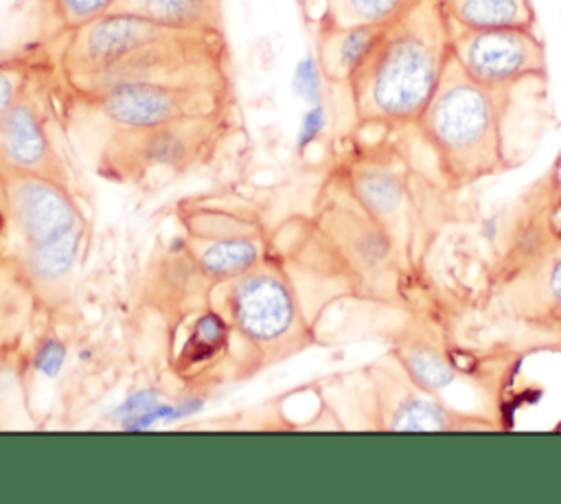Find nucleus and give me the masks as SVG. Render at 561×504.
I'll list each match as a JSON object with an SVG mask.
<instances>
[{
  "mask_svg": "<svg viewBox=\"0 0 561 504\" xmlns=\"http://www.w3.org/2000/svg\"><path fill=\"white\" fill-rule=\"evenodd\" d=\"M355 399L364 429L377 432H480L502 427L489 416L449 405L423 390L388 351L362 368Z\"/></svg>",
  "mask_w": 561,
  "mask_h": 504,
  "instance_id": "nucleus-7",
  "label": "nucleus"
},
{
  "mask_svg": "<svg viewBox=\"0 0 561 504\" xmlns=\"http://www.w3.org/2000/svg\"><path fill=\"white\" fill-rule=\"evenodd\" d=\"M88 232H77L48 243L13 245L9 267L42 307L59 309L70 298Z\"/></svg>",
  "mask_w": 561,
  "mask_h": 504,
  "instance_id": "nucleus-11",
  "label": "nucleus"
},
{
  "mask_svg": "<svg viewBox=\"0 0 561 504\" xmlns=\"http://www.w3.org/2000/svg\"><path fill=\"white\" fill-rule=\"evenodd\" d=\"M454 28L491 31L537 26L530 0H440Z\"/></svg>",
  "mask_w": 561,
  "mask_h": 504,
  "instance_id": "nucleus-17",
  "label": "nucleus"
},
{
  "mask_svg": "<svg viewBox=\"0 0 561 504\" xmlns=\"http://www.w3.org/2000/svg\"><path fill=\"white\" fill-rule=\"evenodd\" d=\"M327 123H329V112H327L324 103L309 105V110L305 112L302 123H300L298 147L305 149V147H309L313 140H318V138L322 136V131L327 129Z\"/></svg>",
  "mask_w": 561,
  "mask_h": 504,
  "instance_id": "nucleus-21",
  "label": "nucleus"
},
{
  "mask_svg": "<svg viewBox=\"0 0 561 504\" xmlns=\"http://www.w3.org/2000/svg\"><path fill=\"white\" fill-rule=\"evenodd\" d=\"M175 219L184 252L213 285L248 272L274 250V230L256 204L230 188L180 199Z\"/></svg>",
  "mask_w": 561,
  "mask_h": 504,
  "instance_id": "nucleus-6",
  "label": "nucleus"
},
{
  "mask_svg": "<svg viewBox=\"0 0 561 504\" xmlns=\"http://www.w3.org/2000/svg\"><path fill=\"white\" fill-rule=\"evenodd\" d=\"M46 53L50 88L68 94L121 83L237 85L224 28H175L105 13L79 28L59 31Z\"/></svg>",
  "mask_w": 561,
  "mask_h": 504,
  "instance_id": "nucleus-2",
  "label": "nucleus"
},
{
  "mask_svg": "<svg viewBox=\"0 0 561 504\" xmlns=\"http://www.w3.org/2000/svg\"><path fill=\"white\" fill-rule=\"evenodd\" d=\"M451 57V24L440 0H416L383 33L348 83L355 129L364 134L414 127Z\"/></svg>",
  "mask_w": 561,
  "mask_h": 504,
  "instance_id": "nucleus-3",
  "label": "nucleus"
},
{
  "mask_svg": "<svg viewBox=\"0 0 561 504\" xmlns=\"http://www.w3.org/2000/svg\"><path fill=\"white\" fill-rule=\"evenodd\" d=\"M327 83L329 81L320 68L316 53H309L305 59L298 61V66L294 70V90L302 101H307L309 105L322 103Z\"/></svg>",
  "mask_w": 561,
  "mask_h": 504,
  "instance_id": "nucleus-20",
  "label": "nucleus"
},
{
  "mask_svg": "<svg viewBox=\"0 0 561 504\" xmlns=\"http://www.w3.org/2000/svg\"><path fill=\"white\" fill-rule=\"evenodd\" d=\"M548 171H550L552 180L557 182V186L561 188V149H559V153H557V158H554V162H552V167Z\"/></svg>",
  "mask_w": 561,
  "mask_h": 504,
  "instance_id": "nucleus-22",
  "label": "nucleus"
},
{
  "mask_svg": "<svg viewBox=\"0 0 561 504\" xmlns=\"http://www.w3.org/2000/svg\"><path fill=\"white\" fill-rule=\"evenodd\" d=\"M35 83L0 118V169L70 184L68 167L48 127V116L35 99Z\"/></svg>",
  "mask_w": 561,
  "mask_h": 504,
  "instance_id": "nucleus-10",
  "label": "nucleus"
},
{
  "mask_svg": "<svg viewBox=\"0 0 561 504\" xmlns=\"http://www.w3.org/2000/svg\"><path fill=\"white\" fill-rule=\"evenodd\" d=\"M116 0H44L50 18L59 31L79 28L105 13L114 7Z\"/></svg>",
  "mask_w": 561,
  "mask_h": 504,
  "instance_id": "nucleus-19",
  "label": "nucleus"
},
{
  "mask_svg": "<svg viewBox=\"0 0 561 504\" xmlns=\"http://www.w3.org/2000/svg\"><path fill=\"white\" fill-rule=\"evenodd\" d=\"M0 217L9 232V248L48 243L90 230L70 184L4 169H0Z\"/></svg>",
  "mask_w": 561,
  "mask_h": 504,
  "instance_id": "nucleus-8",
  "label": "nucleus"
},
{
  "mask_svg": "<svg viewBox=\"0 0 561 504\" xmlns=\"http://www.w3.org/2000/svg\"><path fill=\"white\" fill-rule=\"evenodd\" d=\"M171 368L182 381L230 370V329L210 305L173 320Z\"/></svg>",
  "mask_w": 561,
  "mask_h": 504,
  "instance_id": "nucleus-12",
  "label": "nucleus"
},
{
  "mask_svg": "<svg viewBox=\"0 0 561 504\" xmlns=\"http://www.w3.org/2000/svg\"><path fill=\"white\" fill-rule=\"evenodd\" d=\"M462 346L519 362L561 353V188L546 171L508 206L489 267L467 311Z\"/></svg>",
  "mask_w": 561,
  "mask_h": 504,
  "instance_id": "nucleus-1",
  "label": "nucleus"
},
{
  "mask_svg": "<svg viewBox=\"0 0 561 504\" xmlns=\"http://www.w3.org/2000/svg\"><path fill=\"white\" fill-rule=\"evenodd\" d=\"M513 90L473 81L449 57L440 83L414 123L443 180L451 191L467 188L513 167L506 121Z\"/></svg>",
  "mask_w": 561,
  "mask_h": 504,
  "instance_id": "nucleus-5",
  "label": "nucleus"
},
{
  "mask_svg": "<svg viewBox=\"0 0 561 504\" xmlns=\"http://www.w3.org/2000/svg\"><path fill=\"white\" fill-rule=\"evenodd\" d=\"M153 259L147 274V300L151 307L171 313L173 320L208 307L213 283L195 267L180 239L169 243L162 256Z\"/></svg>",
  "mask_w": 561,
  "mask_h": 504,
  "instance_id": "nucleus-13",
  "label": "nucleus"
},
{
  "mask_svg": "<svg viewBox=\"0 0 561 504\" xmlns=\"http://www.w3.org/2000/svg\"><path fill=\"white\" fill-rule=\"evenodd\" d=\"M208 305L230 329V379L243 381L322 344L294 276L274 248L248 272L215 283Z\"/></svg>",
  "mask_w": 561,
  "mask_h": 504,
  "instance_id": "nucleus-4",
  "label": "nucleus"
},
{
  "mask_svg": "<svg viewBox=\"0 0 561 504\" xmlns=\"http://www.w3.org/2000/svg\"><path fill=\"white\" fill-rule=\"evenodd\" d=\"M110 13L136 15L175 28H224L221 0H116Z\"/></svg>",
  "mask_w": 561,
  "mask_h": 504,
  "instance_id": "nucleus-16",
  "label": "nucleus"
},
{
  "mask_svg": "<svg viewBox=\"0 0 561 504\" xmlns=\"http://www.w3.org/2000/svg\"><path fill=\"white\" fill-rule=\"evenodd\" d=\"M383 26H327L316 31V57L329 83L344 85L355 79L375 50Z\"/></svg>",
  "mask_w": 561,
  "mask_h": 504,
  "instance_id": "nucleus-14",
  "label": "nucleus"
},
{
  "mask_svg": "<svg viewBox=\"0 0 561 504\" xmlns=\"http://www.w3.org/2000/svg\"><path fill=\"white\" fill-rule=\"evenodd\" d=\"M48 68V53L22 55L0 59V118L4 112L44 75Z\"/></svg>",
  "mask_w": 561,
  "mask_h": 504,
  "instance_id": "nucleus-18",
  "label": "nucleus"
},
{
  "mask_svg": "<svg viewBox=\"0 0 561 504\" xmlns=\"http://www.w3.org/2000/svg\"><path fill=\"white\" fill-rule=\"evenodd\" d=\"M451 57L478 83L515 90L526 81H546L548 57L537 26L467 31L451 26Z\"/></svg>",
  "mask_w": 561,
  "mask_h": 504,
  "instance_id": "nucleus-9",
  "label": "nucleus"
},
{
  "mask_svg": "<svg viewBox=\"0 0 561 504\" xmlns=\"http://www.w3.org/2000/svg\"><path fill=\"white\" fill-rule=\"evenodd\" d=\"M416 0H300L305 20L327 26H386Z\"/></svg>",
  "mask_w": 561,
  "mask_h": 504,
  "instance_id": "nucleus-15",
  "label": "nucleus"
}]
</instances>
